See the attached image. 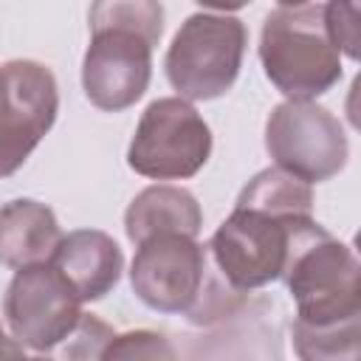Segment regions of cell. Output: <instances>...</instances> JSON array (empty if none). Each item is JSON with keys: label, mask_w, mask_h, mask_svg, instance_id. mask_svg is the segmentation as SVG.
Instances as JSON below:
<instances>
[{"label": "cell", "mask_w": 361, "mask_h": 361, "mask_svg": "<svg viewBox=\"0 0 361 361\" xmlns=\"http://www.w3.org/2000/svg\"><path fill=\"white\" fill-rule=\"evenodd\" d=\"M282 279L296 302L293 324L338 327L361 322L358 257L313 217L299 223Z\"/></svg>", "instance_id": "obj_1"}, {"label": "cell", "mask_w": 361, "mask_h": 361, "mask_svg": "<svg viewBox=\"0 0 361 361\" xmlns=\"http://www.w3.org/2000/svg\"><path fill=\"white\" fill-rule=\"evenodd\" d=\"M259 62L268 82L293 102H313L341 79V54L330 42L322 6L274 8L262 23Z\"/></svg>", "instance_id": "obj_2"}, {"label": "cell", "mask_w": 361, "mask_h": 361, "mask_svg": "<svg viewBox=\"0 0 361 361\" xmlns=\"http://www.w3.org/2000/svg\"><path fill=\"white\" fill-rule=\"evenodd\" d=\"M248 28L231 14H192L180 23L164 56L169 85L186 102H212L240 76Z\"/></svg>", "instance_id": "obj_3"}, {"label": "cell", "mask_w": 361, "mask_h": 361, "mask_svg": "<svg viewBox=\"0 0 361 361\" xmlns=\"http://www.w3.org/2000/svg\"><path fill=\"white\" fill-rule=\"evenodd\" d=\"M310 217H276L262 209L234 206L209 240L212 265L237 290H257L282 279L293 234Z\"/></svg>", "instance_id": "obj_4"}, {"label": "cell", "mask_w": 361, "mask_h": 361, "mask_svg": "<svg viewBox=\"0 0 361 361\" xmlns=\"http://www.w3.org/2000/svg\"><path fill=\"white\" fill-rule=\"evenodd\" d=\"M212 155V130L203 116L180 96H164L147 104L133 133L127 164L149 180H186L197 175Z\"/></svg>", "instance_id": "obj_5"}, {"label": "cell", "mask_w": 361, "mask_h": 361, "mask_svg": "<svg viewBox=\"0 0 361 361\" xmlns=\"http://www.w3.org/2000/svg\"><path fill=\"white\" fill-rule=\"evenodd\" d=\"M265 149L274 164L305 183L336 178L347 158L350 141L341 121L316 102H282L265 121Z\"/></svg>", "instance_id": "obj_6"}, {"label": "cell", "mask_w": 361, "mask_h": 361, "mask_svg": "<svg viewBox=\"0 0 361 361\" xmlns=\"http://www.w3.org/2000/svg\"><path fill=\"white\" fill-rule=\"evenodd\" d=\"M3 316L25 350L51 355L73 333L82 316V299L51 262H37L17 268L11 276L3 296Z\"/></svg>", "instance_id": "obj_7"}, {"label": "cell", "mask_w": 361, "mask_h": 361, "mask_svg": "<svg viewBox=\"0 0 361 361\" xmlns=\"http://www.w3.org/2000/svg\"><path fill=\"white\" fill-rule=\"evenodd\" d=\"M209 274V248L197 243V237L166 231L138 243L130 265V285L149 310L186 316L197 305Z\"/></svg>", "instance_id": "obj_8"}, {"label": "cell", "mask_w": 361, "mask_h": 361, "mask_svg": "<svg viewBox=\"0 0 361 361\" xmlns=\"http://www.w3.org/2000/svg\"><path fill=\"white\" fill-rule=\"evenodd\" d=\"M59 113V90L48 65L8 59L0 65V178L14 175L48 135Z\"/></svg>", "instance_id": "obj_9"}, {"label": "cell", "mask_w": 361, "mask_h": 361, "mask_svg": "<svg viewBox=\"0 0 361 361\" xmlns=\"http://www.w3.org/2000/svg\"><path fill=\"white\" fill-rule=\"evenodd\" d=\"M152 45L127 28H96L82 59V87L93 107L121 113L149 87Z\"/></svg>", "instance_id": "obj_10"}, {"label": "cell", "mask_w": 361, "mask_h": 361, "mask_svg": "<svg viewBox=\"0 0 361 361\" xmlns=\"http://www.w3.org/2000/svg\"><path fill=\"white\" fill-rule=\"evenodd\" d=\"M51 265L71 282L85 305L104 299L116 288L124 271V254L110 234L99 228H79L59 240Z\"/></svg>", "instance_id": "obj_11"}, {"label": "cell", "mask_w": 361, "mask_h": 361, "mask_svg": "<svg viewBox=\"0 0 361 361\" xmlns=\"http://www.w3.org/2000/svg\"><path fill=\"white\" fill-rule=\"evenodd\" d=\"M59 240V223L45 203L17 197L0 209V265L17 271L51 262Z\"/></svg>", "instance_id": "obj_12"}, {"label": "cell", "mask_w": 361, "mask_h": 361, "mask_svg": "<svg viewBox=\"0 0 361 361\" xmlns=\"http://www.w3.org/2000/svg\"><path fill=\"white\" fill-rule=\"evenodd\" d=\"M200 228H203V209L197 197L189 189L172 183L147 186L133 197V203L124 212V231L135 245L152 234H166V231L197 237Z\"/></svg>", "instance_id": "obj_13"}, {"label": "cell", "mask_w": 361, "mask_h": 361, "mask_svg": "<svg viewBox=\"0 0 361 361\" xmlns=\"http://www.w3.org/2000/svg\"><path fill=\"white\" fill-rule=\"evenodd\" d=\"M234 206L262 209L276 217H313V189L296 175L268 166L243 186Z\"/></svg>", "instance_id": "obj_14"}, {"label": "cell", "mask_w": 361, "mask_h": 361, "mask_svg": "<svg viewBox=\"0 0 361 361\" xmlns=\"http://www.w3.org/2000/svg\"><path fill=\"white\" fill-rule=\"evenodd\" d=\"M96 28H127L155 48L164 34V6L161 0H93L90 31Z\"/></svg>", "instance_id": "obj_15"}, {"label": "cell", "mask_w": 361, "mask_h": 361, "mask_svg": "<svg viewBox=\"0 0 361 361\" xmlns=\"http://www.w3.org/2000/svg\"><path fill=\"white\" fill-rule=\"evenodd\" d=\"M293 350L305 361L358 358L361 322L338 324V327H302V324H293Z\"/></svg>", "instance_id": "obj_16"}, {"label": "cell", "mask_w": 361, "mask_h": 361, "mask_svg": "<svg viewBox=\"0 0 361 361\" xmlns=\"http://www.w3.org/2000/svg\"><path fill=\"white\" fill-rule=\"evenodd\" d=\"M322 20L330 42L344 54L347 59L358 62V45H361V31H358V0H327L322 6Z\"/></svg>", "instance_id": "obj_17"}, {"label": "cell", "mask_w": 361, "mask_h": 361, "mask_svg": "<svg viewBox=\"0 0 361 361\" xmlns=\"http://www.w3.org/2000/svg\"><path fill=\"white\" fill-rule=\"evenodd\" d=\"M116 330L110 324H104L99 316L93 313H82L73 333L62 341L65 347L59 350V355H68V358H102L104 347L113 341Z\"/></svg>", "instance_id": "obj_18"}, {"label": "cell", "mask_w": 361, "mask_h": 361, "mask_svg": "<svg viewBox=\"0 0 361 361\" xmlns=\"http://www.w3.org/2000/svg\"><path fill=\"white\" fill-rule=\"evenodd\" d=\"M102 358H175V347L152 330H130L113 336Z\"/></svg>", "instance_id": "obj_19"}, {"label": "cell", "mask_w": 361, "mask_h": 361, "mask_svg": "<svg viewBox=\"0 0 361 361\" xmlns=\"http://www.w3.org/2000/svg\"><path fill=\"white\" fill-rule=\"evenodd\" d=\"M195 3L203 6V8L220 11V14H228V11H240V8H245V6L254 3V0H195Z\"/></svg>", "instance_id": "obj_20"}, {"label": "cell", "mask_w": 361, "mask_h": 361, "mask_svg": "<svg viewBox=\"0 0 361 361\" xmlns=\"http://www.w3.org/2000/svg\"><path fill=\"white\" fill-rule=\"evenodd\" d=\"M282 8H293V6H307V3H313V0H276Z\"/></svg>", "instance_id": "obj_21"}]
</instances>
